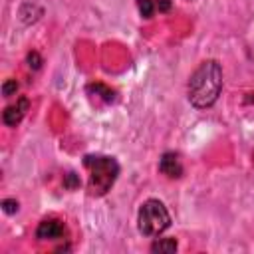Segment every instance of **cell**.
I'll list each match as a JSON object with an SVG mask.
<instances>
[{"instance_id": "cell-1", "label": "cell", "mask_w": 254, "mask_h": 254, "mask_svg": "<svg viewBox=\"0 0 254 254\" xmlns=\"http://www.w3.org/2000/svg\"><path fill=\"white\" fill-rule=\"evenodd\" d=\"M222 91V67L216 60H204L190 75L187 95L192 107L206 109L216 103Z\"/></svg>"}, {"instance_id": "cell-2", "label": "cell", "mask_w": 254, "mask_h": 254, "mask_svg": "<svg viewBox=\"0 0 254 254\" xmlns=\"http://www.w3.org/2000/svg\"><path fill=\"white\" fill-rule=\"evenodd\" d=\"M83 167L89 171L87 190L91 196H103L113 187L119 175V163L115 161V157L107 155H85Z\"/></svg>"}, {"instance_id": "cell-3", "label": "cell", "mask_w": 254, "mask_h": 254, "mask_svg": "<svg viewBox=\"0 0 254 254\" xmlns=\"http://www.w3.org/2000/svg\"><path fill=\"white\" fill-rule=\"evenodd\" d=\"M169 226H171V214L161 200L149 198L141 204L137 214V228L143 236H159Z\"/></svg>"}, {"instance_id": "cell-4", "label": "cell", "mask_w": 254, "mask_h": 254, "mask_svg": "<svg viewBox=\"0 0 254 254\" xmlns=\"http://www.w3.org/2000/svg\"><path fill=\"white\" fill-rule=\"evenodd\" d=\"M65 232V226L62 220L58 218H46L40 222L38 230H36V238L38 240H60Z\"/></svg>"}, {"instance_id": "cell-5", "label": "cell", "mask_w": 254, "mask_h": 254, "mask_svg": "<svg viewBox=\"0 0 254 254\" xmlns=\"http://www.w3.org/2000/svg\"><path fill=\"white\" fill-rule=\"evenodd\" d=\"M28 107H30L28 97H18L16 103H12V105H8V107L4 109V113H2V121H4L8 127H16V125L24 119Z\"/></svg>"}, {"instance_id": "cell-6", "label": "cell", "mask_w": 254, "mask_h": 254, "mask_svg": "<svg viewBox=\"0 0 254 254\" xmlns=\"http://www.w3.org/2000/svg\"><path fill=\"white\" fill-rule=\"evenodd\" d=\"M159 171H161L165 177H169V179H179V177L183 175V165H181L179 155L173 153V151L163 153V157H161V161H159Z\"/></svg>"}, {"instance_id": "cell-7", "label": "cell", "mask_w": 254, "mask_h": 254, "mask_svg": "<svg viewBox=\"0 0 254 254\" xmlns=\"http://www.w3.org/2000/svg\"><path fill=\"white\" fill-rule=\"evenodd\" d=\"M153 252H175L177 250V240L175 238H159L151 244Z\"/></svg>"}, {"instance_id": "cell-8", "label": "cell", "mask_w": 254, "mask_h": 254, "mask_svg": "<svg viewBox=\"0 0 254 254\" xmlns=\"http://www.w3.org/2000/svg\"><path fill=\"white\" fill-rule=\"evenodd\" d=\"M87 91H95L99 97H103L107 103H111L113 99H115V93L107 87V85H103V83H91V85H87Z\"/></svg>"}, {"instance_id": "cell-9", "label": "cell", "mask_w": 254, "mask_h": 254, "mask_svg": "<svg viewBox=\"0 0 254 254\" xmlns=\"http://www.w3.org/2000/svg\"><path fill=\"white\" fill-rule=\"evenodd\" d=\"M137 6H139V12L143 18H151L157 10V2L155 0H137Z\"/></svg>"}, {"instance_id": "cell-10", "label": "cell", "mask_w": 254, "mask_h": 254, "mask_svg": "<svg viewBox=\"0 0 254 254\" xmlns=\"http://www.w3.org/2000/svg\"><path fill=\"white\" fill-rule=\"evenodd\" d=\"M16 91H18L16 79H6V81L2 83V95H4V97H12Z\"/></svg>"}, {"instance_id": "cell-11", "label": "cell", "mask_w": 254, "mask_h": 254, "mask_svg": "<svg viewBox=\"0 0 254 254\" xmlns=\"http://www.w3.org/2000/svg\"><path fill=\"white\" fill-rule=\"evenodd\" d=\"M2 208H4V212L12 214V212L18 210V202H16L14 198H6V200H2Z\"/></svg>"}, {"instance_id": "cell-12", "label": "cell", "mask_w": 254, "mask_h": 254, "mask_svg": "<svg viewBox=\"0 0 254 254\" xmlns=\"http://www.w3.org/2000/svg\"><path fill=\"white\" fill-rule=\"evenodd\" d=\"M65 187H69V189L79 187V179L75 177V173H67V175H65Z\"/></svg>"}, {"instance_id": "cell-13", "label": "cell", "mask_w": 254, "mask_h": 254, "mask_svg": "<svg viewBox=\"0 0 254 254\" xmlns=\"http://www.w3.org/2000/svg\"><path fill=\"white\" fill-rule=\"evenodd\" d=\"M40 64H42L40 56H38L36 52H32V54L28 56V65H30V67H34V69H38V67H40Z\"/></svg>"}]
</instances>
